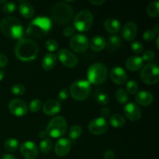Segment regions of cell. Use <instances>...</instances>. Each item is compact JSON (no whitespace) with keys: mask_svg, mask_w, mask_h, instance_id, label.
Listing matches in <instances>:
<instances>
[{"mask_svg":"<svg viewBox=\"0 0 159 159\" xmlns=\"http://www.w3.org/2000/svg\"><path fill=\"white\" fill-rule=\"evenodd\" d=\"M39 48L34 40L29 38H21L15 48L16 57L23 61H30L37 57Z\"/></svg>","mask_w":159,"mask_h":159,"instance_id":"1","label":"cell"},{"mask_svg":"<svg viewBox=\"0 0 159 159\" xmlns=\"http://www.w3.org/2000/svg\"><path fill=\"white\" fill-rule=\"evenodd\" d=\"M155 37H156V34L153 30H148L144 31V34H143V38L146 41L153 40Z\"/></svg>","mask_w":159,"mask_h":159,"instance_id":"40","label":"cell"},{"mask_svg":"<svg viewBox=\"0 0 159 159\" xmlns=\"http://www.w3.org/2000/svg\"><path fill=\"white\" fill-rule=\"evenodd\" d=\"M91 93V85L86 80L75 81L70 87L69 93L71 97L77 101H82L86 99Z\"/></svg>","mask_w":159,"mask_h":159,"instance_id":"5","label":"cell"},{"mask_svg":"<svg viewBox=\"0 0 159 159\" xmlns=\"http://www.w3.org/2000/svg\"><path fill=\"white\" fill-rule=\"evenodd\" d=\"M0 30L5 36L20 40L23 35V26L21 22L14 16H6L0 22Z\"/></svg>","mask_w":159,"mask_h":159,"instance_id":"2","label":"cell"},{"mask_svg":"<svg viewBox=\"0 0 159 159\" xmlns=\"http://www.w3.org/2000/svg\"><path fill=\"white\" fill-rule=\"evenodd\" d=\"M108 127V122L102 117L95 118L89 124V130L95 135H101L106 133Z\"/></svg>","mask_w":159,"mask_h":159,"instance_id":"14","label":"cell"},{"mask_svg":"<svg viewBox=\"0 0 159 159\" xmlns=\"http://www.w3.org/2000/svg\"><path fill=\"white\" fill-rule=\"evenodd\" d=\"M11 91L14 95L23 96L25 93V87L24 85H21V84H15L11 88Z\"/></svg>","mask_w":159,"mask_h":159,"instance_id":"37","label":"cell"},{"mask_svg":"<svg viewBox=\"0 0 159 159\" xmlns=\"http://www.w3.org/2000/svg\"><path fill=\"white\" fill-rule=\"evenodd\" d=\"M87 77L89 83L93 85H100L107 81L108 78V70L104 64L96 62L89 68Z\"/></svg>","mask_w":159,"mask_h":159,"instance_id":"4","label":"cell"},{"mask_svg":"<svg viewBox=\"0 0 159 159\" xmlns=\"http://www.w3.org/2000/svg\"><path fill=\"white\" fill-rule=\"evenodd\" d=\"M46 135H47V132L46 131H41L40 133V138H44V137H46Z\"/></svg>","mask_w":159,"mask_h":159,"instance_id":"51","label":"cell"},{"mask_svg":"<svg viewBox=\"0 0 159 159\" xmlns=\"http://www.w3.org/2000/svg\"><path fill=\"white\" fill-rule=\"evenodd\" d=\"M135 99L140 105L147 107L150 106L153 102L154 97L150 92L141 90L135 93Z\"/></svg>","mask_w":159,"mask_h":159,"instance_id":"20","label":"cell"},{"mask_svg":"<svg viewBox=\"0 0 159 159\" xmlns=\"http://www.w3.org/2000/svg\"><path fill=\"white\" fill-rule=\"evenodd\" d=\"M126 123V120L124 116L119 113H115L113 114L110 117V124L113 127L120 128V127H124Z\"/></svg>","mask_w":159,"mask_h":159,"instance_id":"27","label":"cell"},{"mask_svg":"<svg viewBox=\"0 0 159 159\" xmlns=\"http://www.w3.org/2000/svg\"><path fill=\"white\" fill-rule=\"evenodd\" d=\"M124 111L127 118L131 121H137L141 117V108L134 102H128L126 104Z\"/></svg>","mask_w":159,"mask_h":159,"instance_id":"15","label":"cell"},{"mask_svg":"<svg viewBox=\"0 0 159 159\" xmlns=\"http://www.w3.org/2000/svg\"><path fill=\"white\" fill-rule=\"evenodd\" d=\"M147 12L150 16L158 18L159 16V2L153 1L147 7Z\"/></svg>","mask_w":159,"mask_h":159,"instance_id":"28","label":"cell"},{"mask_svg":"<svg viewBox=\"0 0 159 159\" xmlns=\"http://www.w3.org/2000/svg\"><path fill=\"white\" fill-rule=\"evenodd\" d=\"M8 58L6 55L0 54V68H4L7 65Z\"/></svg>","mask_w":159,"mask_h":159,"instance_id":"45","label":"cell"},{"mask_svg":"<svg viewBox=\"0 0 159 159\" xmlns=\"http://www.w3.org/2000/svg\"><path fill=\"white\" fill-rule=\"evenodd\" d=\"M5 77V72L2 71V70H0V82L4 79Z\"/></svg>","mask_w":159,"mask_h":159,"instance_id":"50","label":"cell"},{"mask_svg":"<svg viewBox=\"0 0 159 159\" xmlns=\"http://www.w3.org/2000/svg\"><path fill=\"white\" fill-rule=\"evenodd\" d=\"M82 129L79 125H74L71 127L69 131V137L71 140H76L82 135Z\"/></svg>","mask_w":159,"mask_h":159,"instance_id":"32","label":"cell"},{"mask_svg":"<svg viewBox=\"0 0 159 159\" xmlns=\"http://www.w3.org/2000/svg\"><path fill=\"white\" fill-rule=\"evenodd\" d=\"M96 100H97L98 103L99 105L105 106L108 103L109 101H110V99H109V96L106 93H99L97 96Z\"/></svg>","mask_w":159,"mask_h":159,"instance_id":"39","label":"cell"},{"mask_svg":"<svg viewBox=\"0 0 159 159\" xmlns=\"http://www.w3.org/2000/svg\"><path fill=\"white\" fill-rule=\"evenodd\" d=\"M141 79L148 85H154L159 81L158 66L155 64H148L142 68Z\"/></svg>","mask_w":159,"mask_h":159,"instance_id":"9","label":"cell"},{"mask_svg":"<svg viewBox=\"0 0 159 159\" xmlns=\"http://www.w3.org/2000/svg\"><path fill=\"white\" fill-rule=\"evenodd\" d=\"M110 78L114 83L124 85L127 80V75L125 70L119 66L113 67L110 71Z\"/></svg>","mask_w":159,"mask_h":159,"instance_id":"17","label":"cell"},{"mask_svg":"<svg viewBox=\"0 0 159 159\" xmlns=\"http://www.w3.org/2000/svg\"><path fill=\"white\" fill-rule=\"evenodd\" d=\"M89 2L91 4L95 5V6H101L102 4H103L105 2L104 0H89Z\"/></svg>","mask_w":159,"mask_h":159,"instance_id":"47","label":"cell"},{"mask_svg":"<svg viewBox=\"0 0 159 159\" xmlns=\"http://www.w3.org/2000/svg\"><path fill=\"white\" fill-rule=\"evenodd\" d=\"M53 147L52 141L50 138H44L42 140L40 143V146H39V149L40 152L43 154L49 153L51 151Z\"/></svg>","mask_w":159,"mask_h":159,"instance_id":"30","label":"cell"},{"mask_svg":"<svg viewBox=\"0 0 159 159\" xmlns=\"http://www.w3.org/2000/svg\"><path fill=\"white\" fill-rule=\"evenodd\" d=\"M45 48L50 52H54V51H57V48H58V43L55 40L50 39V40H47L46 43H45Z\"/></svg>","mask_w":159,"mask_h":159,"instance_id":"36","label":"cell"},{"mask_svg":"<svg viewBox=\"0 0 159 159\" xmlns=\"http://www.w3.org/2000/svg\"><path fill=\"white\" fill-rule=\"evenodd\" d=\"M19 9H20V15L26 19L31 18L34 15V12H35L34 6L30 3L27 2H23V3H21L20 5Z\"/></svg>","mask_w":159,"mask_h":159,"instance_id":"24","label":"cell"},{"mask_svg":"<svg viewBox=\"0 0 159 159\" xmlns=\"http://www.w3.org/2000/svg\"><path fill=\"white\" fill-rule=\"evenodd\" d=\"M19 141L15 138H9L5 142L4 148L6 151L9 152H13L16 151L19 148Z\"/></svg>","mask_w":159,"mask_h":159,"instance_id":"31","label":"cell"},{"mask_svg":"<svg viewBox=\"0 0 159 159\" xmlns=\"http://www.w3.org/2000/svg\"><path fill=\"white\" fill-rule=\"evenodd\" d=\"M57 57L62 65L69 68H75L78 65V57L67 49H61L57 52Z\"/></svg>","mask_w":159,"mask_h":159,"instance_id":"11","label":"cell"},{"mask_svg":"<svg viewBox=\"0 0 159 159\" xmlns=\"http://www.w3.org/2000/svg\"><path fill=\"white\" fill-rule=\"evenodd\" d=\"M138 85L134 80H130L127 82V93H130V94H135V93L138 92Z\"/></svg>","mask_w":159,"mask_h":159,"instance_id":"35","label":"cell"},{"mask_svg":"<svg viewBox=\"0 0 159 159\" xmlns=\"http://www.w3.org/2000/svg\"><path fill=\"white\" fill-rule=\"evenodd\" d=\"M9 111L16 116H23L28 112V107L26 102L20 99H13L8 105Z\"/></svg>","mask_w":159,"mask_h":159,"instance_id":"12","label":"cell"},{"mask_svg":"<svg viewBox=\"0 0 159 159\" xmlns=\"http://www.w3.org/2000/svg\"><path fill=\"white\" fill-rule=\"evenodd\" d=\"M89 47V40L86 36L83 34H76L70 40V48L75 52L82 53L88 50Z\"/></svg>","mask_w":159,"mask_h":159,"instance_id":"10","label":"cell"},{"mask_svg":"<svg viewBox=\"0 0 159 159\" xmlns=\"http://www.w3.org/2000/svg\"><path fill=\"white\" fill-rule=\"evenodd\" d=\"M153 30L155 31V34H158V32H159V26H158V24H156L155 26H154V27H153Z\"/></svg>","mask_w":159,"mask_h":159,"instance_id":"49","label":"cell"},{"mask_svg":"<svg viewBox=\"0 0 159 159\" xmlns=\"http://www.w3.org/2000/svg\"><path fill=\"white\" fill-rule=\"evenodd\" d=\"M57 63V56L52 53L46 54L43 57L42 60V68L45 71H51L55 66Z\"/></svg>","mask_w":159,"mask_h":159,"instance_id":"22","label":"cell"},{"mask_svg":"<svg viewBox=\"0 0 159 159\" xmlns=\"http://www.w3.org/2000/svg\"><path fill=\"white\" fill-rule=\"evenodd\" d=\"M93 23V16L88 9L80 11L75 16L74 25L76 29L81 32H86L91 29Z\"/></svg>","mask_w":159,"mask_h":159,"instance_id":"8","label":"cell"},{"mask_svg":"<svg viewBox=\"0 0 159 159\" xmlns=\"http://www.w3.org/2000/svg\"><path fill=\"white\" fill-rule=\"evenodd\" d=\"M6 2H7L6 0H2V1H0V4H5Z\"/></svg>","mask_w":159,"mask_h":159,"instance_id":"52","label":"cell"},{"mask_svg":"<svg viewBox=\"0 0 159 159\" xmlns=\"http://www.w3.org/2000/svg\"><path fill=\"white\" fill-rule=\"evenodd\" d=\"M52 16L54 21L61 24H65L71 21L73 16V9L70 5L59 2L54 6Z\"/></svg>","mask_w":159,"mask_h":159,"instance_id":"6","label":"cell"},{"mask_svg":"<svg viewBox=\"0 0 159 159\" xmlns=\"http://www.w3.org/2000/svg\"><path fill=\"white\" fill-rule=\"evenodd\" d=\"M143 65V60L139 56H130L126 61V68L131 71L141 69Z\"/></svg>","mask_w":159,"mask_h":159,"instance_id":"21","label":"cell"},{"mask_svg":"<svg viewBox=\"0 0 159 159\" xmlns=\"http://www.w3.org/2000/svg\"><path fill=\"white\" fill-rule=\"evenodd\" d=\"M67 130V121L62 116H57L51 119L47 127V134L53 138L63 136Z\"/></svg>","mask_w":159,"mask_h":159,"instance_id":"7","label":"cell"},{"mask_svg":"<svg viewBox=\"0 0 159 159\" xmlns=\"http://www.w3.org/2000/svg\"><path fill=\"white\" fill-rule=\"evenodd\" d=\"M138 34V26L133 22L125 23L122 28L121 35L124 40L127 41H133Z\"/></svg>","mask_w":159,"mask_h":159,"instance_id":"16","label":"cell"},{"mask_svg":"<svg viewBox=\"0 0 159 159\" xmlns=\"http://www.w3.org/2000/svg\"><path fill=\"white\" fill-rule=\"evenodd\" d=\"M115 97L116 99L120 102V103L124 104L127 102L129 99V96L127 92L124 89H118L115 93Z\"/></svg>","mask_w":159,"mask_h":159,"instance_id":"29","label":"cell"},{"mask_svg":"<svg viewBox=\"0 0 159 159\" xmlns=\"http://www.w3.org/2000/svg\"><path fill=\"white\" fill-rule=\"evenodd\" d=\"M68 95H69V91H68V89H62L58 93L59 101H60V102H64V101H65L68 98Z\"/></svg>","mask_w":159,"mask_h":159,"instance_id":"42","label":"cell"},{"mask_svg":"<svg viewBox=\"0 0 159 159\" xmlns=\"http://www.w3.org/2000/svg\"><path fill=\"white\" fill-rule=\"evenodd\" d=\"M131 50L135 53V54H140L144 50V46L142 43L139 41H134L132 42L131 45H130Z\"/></svg>","mask_w":159,"mask_h":159,"instance_id":"38","label":"cell"},{"mask_svg":"<svg viewBox=\"0 0 159 159\" xmlns=\"http://www.w3.org/2000/svg\"><path fill=\"white\" fill-rule=\"evenodd\" d=\"M2 159H16V158L12 155H9V154H5V155L2 157Z\"/></svg>","mask_w":159,"mask_h":159,"instance_id":"48","label":"cell"},{"mask_svg":"<svg viewBox=\"0 0 159 159\" xmlns=\"http://www.w3.org/2000/svg\"><path fill=\"white\" fill-rule=\"evenodd\" d=\"M16 9V5L12 2H6L2 6L3 12L6 14L13 13Z\"/></svg>","mask_w":159,"mask_h":159,"instance_id":"34","label":"cell"},{"mask_svg":"<svg viewBox=\"0 0 159 159\" xmlns=\"http://www.w3.org/2000/svg\"><path fill=\"white\" fill-rule=\"evenodd\" d=\"M75 29L73 27H71V26H67V27H65V29H64V31H63V34L64 35L66 36V37H71L72 35H74L75 34Z\"/></svg>","mask_w":159,"mask_h":159,"instance_id":"43","label":"cell"},{"mask_svg":"<svg viewBox=\"0 0 159 159\" xmlns=\"http://www.w3.org/2000/svg\"><path fill=\"white\" fill-rule=\"evenodd\" d=\"M90 48L94 51H101L106 47V40L101 36H95L89 43Z\"/></svg>","mask_w":159,"mask_h":159,"instance_id":"25","label":"cell"},{"mask_svg":"<svg viewBox=\"0 0 159 159\" xmlns=\"http://www.w3.org/2000/svg\"><path fill=\"white\" fill-rule=\"evenodd\" d=\"M100 114H101V117L102 118H107L110 116V110L108 108V107H102L101 109V111H100Z\"/></svg>","mask_w":159,"mask_h":159,"instance_id":"44","label":"cell"},{"mask_svg":"<svg viewBox=\"0 0 159 159\" xmlns=\"http://www.w3.org/2000/svg\"><path fill=\"white\" fill-rule=\"evenodd\" d=\"M156 45H157V49H158V38H157V40H156Z\"/></svg>","mask_w":159,"mask_h":159,"instance_id":"53","label":"cell"},{"mask_svg":"<svg viewBox=\"0 0 159 159\" xmlns=\"http://www.w3.org/2000/svg\"><path fill=\"white\" fill-rule=\"evenodd\" d=\"M104 159H114L115 158V154L112 150H107L104 153Z\"/></svg>","mask_w":159,"mask_h":159,"instance_id":"46","label":"cell"},{"mask_svg":"<svg viewBox=\"0 0 159 159\" xmlns=\"http://www.w3.org/2000/svg\"><path fill=\"white\" fill-rule=\"evenodd\" d=\"M104 28L111 34H116L120 30V23L116 19L108 18L104 22Z\"/></svg>","mask_w":159,"mask_h":159,"instance_id":"23","label":"cell"},{"mask_svg":"<svg viewBox=\"0 0 159 159\" xmlns=\"http://www.w3.org/2000/svg\"><path fill=\"white\" fill-rule=\"evenodd\" d=\"M20 149L22 155L26 159H37L38 158V148L33 141H27L22 143Z\"/></svg>","mask_w":159,"mask_h":159,"instance_id":"13","label":"cell"},{"mask_svg":"<svg viewBox=\"0 0 159 159\" xmlns=\"http://www.w3.org/2000/svg\"><path fill=\"white\" fill-rule=\"evenodd\" d=\"M42 106H43V104H42L41 100H40L39 99H34L30 103L29 109L32 113H37L41 109Z\"/></svg>","mask_w":159,"mask_h":159,"instance_id":"33","label":"cell"},{"mask_svg":"<svg viewBox=\"0 0 159 159\" xmlns=\"http://www.w3.org/2000/svg\"><path fill=\"white\" fill-rule=\"evenodd\" d=\"M154 57H155V53H154V51H152V50H147V51H145L144 52L141 58H142L143 61H151L153 60Z\"/></svg>","mask_w":159,"mask_h":159,"instance_id":"41","label":"cell"},{"mask_svg":"<svg viewBox=\"0 0 159 159\" xmlns=\"http://www.w3.org/2000/svg\"><path fill=\"white\" fill-rule=\"evenodd\" d=\"M71 141L67 138H61L57 141L54 146V152L59 157H65L71 150Z\"/></svg>","mask_w":159,"mask_h":159,"instance_id":"18","label":"cell"},{"mask_svg":"<svg viewBox=\"0 0 159 159\" xmlns=\"http://www.w3.org/2000/svg\"><path fill=\"white\" fill-rule=\"evenodd\" d=\"M122 43L121 38L118 35H112L106 42V47L108 51H113L117 50Z\"/></svg>","mask_w":159,"mask_h":159,"instance_id":"26","label":"cell"},{"mask_svg":"<svg viewBox=\"0 0 159 159\" xmlns=\"http://www.w3.org/2000/svg\"><path fill=\"white\" fill-rule=\"evenodd\" d=\"M51 29V20L46 16H38L34 19L28 26L26 34L31 37H43Z\"/></svg>","mask_w":159,"mask_h":159,"instance_id":"3","label":"cell"},{"mask_svg":"<svg viewBox=\"0 0 159 159\" xmlns=\"http://www.w3.org/2000/svg\"><path fill=\"white\" fill-rule=\"evenodd\" d=\"M61 110V106L59 101L55 99H50L45 102L43 105V113L48 116H54L60 112Z\"/></svg>","mask_w":159,"mask_h":159,"instance_id":"19","label":"cell"}]
</instances>
